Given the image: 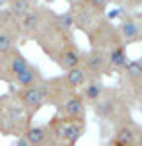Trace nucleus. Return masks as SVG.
Instances as JSON below:
<instances>
[{
  "instance_id": "nucleus-24",
  "label": "nucleus",
  "mask_w": 142,
  "mask_h": 146,
  "mask_svg": "<svg viewBox=\"0 0 142 146\" xmlns=\"http://www.w3.org/2000/svg\"><path fill=\"white\" fill-rule=\"evenodd\" d=\"M80 2H82V0H66V4H68L70 8H72V6H78Z\"/></svg>"
},
{
  "instance_id": "nucleus-15",
  "label": "nucleus",
  "mask_w": 142,
  "mask_h": 146,
  "mask_svg": "<svg viewBox=\"0 0 142 146\" xmlns=\"http://www.w3.org/2000/svg\"><path fill=\"white\" fill-rule=\"evenodd\" d=\"M45 80V76L41 74V70L35 66V64H27V68L23 70L22 74H18V78L14 80V84L18 86V90H22V88H29V86H37V84H41Z\"/></svg>"
},
{
  "instance_id": "nucleus-20",
  "label": "nucleus",
  "mask_w": 142,
  "mask_h": 146,
  "mask_svg": "<svg viewBox=\"0 0 142 146\" xmlns=\"http://www.w3.org/2000/svg\"><path fill=\"white\" fill-rule=\"evenodd\" d=\"M127 96H129V100L134 101V103H140L142 105V82L140 84H136L134 88H131L129 92H125Z\"/></svg>"
},
{
  "instance_id": "nucleus-16",
  "label": "nucleus",
  "mask_w": 142,
  "mask_h": 146,
  "mask_svg": "<svg viewBox=\"0 0 142 146\" xmlns=\"http://www.w3.org/2000/svg\"><path fill=\"white\" fill-rule=\"evenodd\" d=\"M62 78H64V82L72 88V90L80 92L88 84V80L92 78V76H90V72H88L86 68L80 64V66L72 68V70H66L64 74H62Z\"/></svg>"
},
{
  "instance_id": "nucleus-19",
  "label": "nucleus",
  "mask_w": 142,
  "mask_h": 146,
  "mask_svg": "<svg viewBox=\"0 0 142 146\" xmlns=\"http://www.w3.org/2000/svg\"><path fill=\"white\" fill-rule=\"evenodd\" d=\"M78 6L84 8L86 12H90V14H94V16H105L107 6H109V0H82Z\"/></svg>"
},
{
  "instance_id": "nucleus-1",
  "label": "nucleus",
  "mask_w": 142,
  "mask_h": 146,
  "mask_svg": "<svg viewBox=\"0 0 142 146\" xmlns=\"http://www.w3.org/2000/svg\"><path fill=\"white\" fill-rule=\"evenodd\" d=\"M129 103H131V100H129V96L123 90H119V88H105L103 96L92 105V109H94L98 119L115 127V125L123 123L125 119L131 117Z\"/></svg>"
},
{
  "instance_id": "nucleus-17",
  "label": "nucleus",
  "mask_w": 142,
  "mask_h": 146,
  "mask_svg": "<svg viewBox=\"0 0 142 146\" xmlns=\"http://www.w3.org/2000/svg\"><path fill=\"white\" fill-rule=\"evenodd\" d=\"M105 88H107V86L101 82V78H90L88 84L80 90V94H82V98H84V101H86L88 105H94V103L103 96Z\"/></svg>"
},
{
  "instance_id": "nucleus-7",
  "label": "nucleus",
  "mask_w": 142,
  "mask_h": 146,
  "mask_svg": "<svg viewBox=\"0 0 142 146\" xmlns=\"http://www.w3.org/2000/svg\"><path fill=\"white\" fill-rule=\"evenodd\" d=\"M27 64H29V60L25 58V55L18 47L8 51V53H4V55H0V80L8 82V84H14L18 74H22L27 68Z\"/></svg>"
},
{
  "instance_id": "nucleus-21",
  "label": "nucleus",
  "mask_w": 142,
  "mask_h": 146,
  "mask_svg": "<svg viewBox=\"0 0 142 146\" xmlns=\"http://www.w3.org/2000/svg\"><path fill=\"white\" fill-rule=\"evenodd\" d=\"M140 6H142V0H125V6L123 8L127 12H134L136 8H140Z\"/></svg>"
},
{
  "instance_id": "nucleus-8",
  "label": "nucleus",
  "mask_w": 142,
  "mask_h": 146,
  "mask_svg": "<svg viewBox=\"0 0 142 146\" xmlns=\"http://www.w3.org/2000/svg\"><path fill=\"white\" fill-rule=\"evenodd\" d=\"M119 35H121V41L123 45L129 47L132 43H140L142 41V27H140V22H138V16L136 12H127L123 10L119 16Z\"/></svg>"
},
{
  "instance_id": "nucleus-14",
  "label": "nucleus",
  "mask_w": 142,
  "mask_h": 146,
  "mask_svg": "<svg viewBox=\"0 0 142 146\" xmlns=\"http://www.w3.org/2000/svg\"><path fill=\"white\" fill-rule=\"evenodd\" d=\"M129 53H127V47L125 45H117L107 51V64H109V72L111 74H119L123 68L129 64Z\"/></svg>"
},
{
  "instance_id": "nucleus-22",
  "label": "nucleus",
  "mask_w": 142,
  "mask_h": 146,
  "mask_svg": "<svg viewBox=\"0 0 142 146\" xmlns=\"http://www.w3.org/2000/svg\"><path fill=\"white\" fill-rule=\"evenodd\" d=\"M14 146H29V144L25 142V138H23V136H18V138H16V142H14Z\"/></svg>"
},
{
  "instance_id": "nucleus-11",
  "label": "nucleus",
  "mask_w": 142,
  "mask_h": 146,
  "mask_svg": "<svg viewBox=\"0 0 142 146\" xmlns=\"http://www.w3.org/2000/svg\"><path fill=\"white\" fill-rule=\"evenodd\" d=\"M82 58H84V51H82L76 43H72V45H66L64 49H60L55 55L53 62H55L62 72H66V70H72V68L80 66V64H82Z\"/></svg>"
},
{
  "instance_id": "nucleus-4",
  "label": "nucleus",
  "mask_w": 142,
  "mask_h": 146,
  "mask_svg": "<svg viewBox=\"0 0 142 146\" xmlns=\"http://www.w3.org/2000/svg\"><path fill=\"white\" fill-rule=\"evenodd\" d=\"M55 10H51L45 4H37L29 14H25L20 20V29H22V39H31L37 41V37L47 31V27L55 20Z\"/></svg>"
},
{
  "instance_id": "nucleus-9",
  "label": "nucleus",
  "mask_w": 142,
  "mask_h": 146,
  "mask_svg": "<svg viewBox=\"0 0 142 146\" xmlns=\"http://www.w3.org/2000/svg\"><path fill=\"white\" fill-rule=\"evenodd\" d=\"M82 66L90 72L92 78H103L109 76V64H107V53L99 51V49H90L84 51V58H82Z\"/></svg>"
},
{
  "instance_id": "nucleus-3",
  "label": "nucleus",
  "mask_w": 142,
  "mask_h": 146,
  "mask_svg": "<svg viewBox=\"0 0 142 146\" xmlns=\"http://www.w3.org/2000/svg\"><path fill=\"white\" fill-rule=\"evenodd\" d=\"M49 131L51 136L58 146H78L80 138L86 133V121H70V119H62L55 115L49 123Z\"/></svg>"
},
{
  "instance_id": "nucleus-26",
  "label": "nucleus",
  "mask_w": 142,
  "mask_h": 146,
  "mask_svg": "<svg viewBox=\"0 0 142 146\" xmlns=\"http://www.w3.org/2000/svg\"><path fill=\"white\" fill-rule=\"evenodd\" d=\"M136 16H138V22H140V27H142V12H136Z\"/></svg>"
},
{
  "instance_id": "nucleus-6",
  "label": "nucleus",
  "mask_w": 142,
  "mask_h": 146,
  "mask_svg": "<svg viewBox=\"0 0 142 146\" xmlns=\"http://www.w3.org/2000/svg\"><path fill=\"white\" fill-rule=\"evenodd\" d=\"M20 39H22L20 20L6 8L0 10V55L16 49Z\"/></svg>"
},
{
  "instance_id": "nucleus-30",
  "label": "nucleus",
  "mask_w": 142,
  "mask_h": 146,
  "mask_svg": "<svg viewBox=\"0 0 142 146\" xmlns=\"http://www.w3.org/2000/svg\"><path fill=\"white\" fill-rule=\"evenodd\" d=\"M49 2H53V0H49Z\"/></svg>"
},
{
  "instance_id": "nucleus-28",
  "label": "nucleus",
  "mask_w": 142,
  "mask_h": 146,
  "mask_svg": "<svg viewBox=\"0 0 142 146\" xmlns=\"http://www.w3.org/2000/svg\"><path fill=\"white\" fill-rule=\"evenodd\" d=\"M136 146H142V136H140V140H138V142H136Z\"/></svg>"
},
{
  "instance_id": "nucleus-29",
  "label": "nucleus",
  "mask_w": 142,
  "mask_h": 146,
  "mask_svg": "<svg viewBox=\"0 0 142 146\" xmlns=\"http://www.w3.org/2000/svg\"><path fill=\"white\" fill-rule=\"evenodd\" d=\"M0 2H2V4H4V0H0Z\"/></svg>"
},
{
  "instance_id": "nucleus-23",
  "label": "nucleus",
  "mask_w": 142,
  "mask_h": 146,
  "mask_svg": "<svg viewBox=\"0 0 142 146\" xmlns=\"http://www.w3.org/2000/svg\"><path fill=\"white\" fill-rule=\"evenodd\" d=\"M109 4H113V6H119V8H123V6H125V0H109Z\"/></svg>"
},
{
  "instance_id": "nucleus-27",
  "label": "nucleus",
  "mask_w": 142,
  "mask_h": 146,
  "mask_svg": "<svg viewBox=\"0 0 142 146\" xmlns=\"http://www.w3.org/2000/svg\"><path fill=\"white\" fill-rule=\"evenodd\" d=\"M4 100H6V96H2V98H0V109H2V105H4Z\"/></svg>"
},
{
  "instance_id": "nucleus-12",
  "label": "nucleus",
  "mask_w": 142,
  "mask_h": 146,
  "mask_svg": "<svg viewBox=\"0 0 142 146\" xmlns=\"http://www.w3.org/2000/svg\"><path fill=\"white\" fill-rule=\"evenodd\" d=\"M119 76H121V84L125 88L123 92H129L136 84H140L142 82V56L134 58V60H129V64L119 72Z\"/></svg>"
},
{
  "instance_id": "nucleus-18",
  "label": "nucleus",
  "mask_w": 142,
  "mask_h": 146,
  "mask_svg": "<svg viewBox=\"0 0 142 146\" xmlns=\"http://www.w3.org/2000/svg\"><path fill=\"white\" fill-rule=\"evenodd\" d=\"M4 6H6V10L12 12L18 20H22L23 16L29 14L37 4H33L29 0H4Z\"/></svg>"
},
{
  "instance_id": "nucleus-25",
  "label": "nucleus",
  "mask_w": 142,
  "mask_h": 146,
  "mask_svg": "<svg viewBox=\"0 0 142 146\" xmlns=\"http://www.w3.org/2000/svg\"><path fill=\"white\" fill-rule=\"evenodd\" d=\"M41 146H58V144H56L55 140H51V142H45V144H41Z\"/></svg>"
},
{
  "instance_id": "nucleus-2",
  "label": "nucleus",
  "mask_w": 142,
  "mask_h": 146,
  "mask_svg": "<svg viewBox=\"0 0 142 146\" xmlns=\"http://www.w3.org/2000/svg\"><path fill=\"white\" fill-rule=\"evenodd\" d=\"M29 121L31 119L25 115L22 105L18 103L14 92L6 94L4 105L0 109V133L6 136H22L25 129L31 125Z\"/></svg>"
},
{
  "instance_id": "nucleus-10",
  "label": "nucleus",
  "mask_w": 142,
  "mask_h": 146,
  "mask_svg": "<svg viewBox=\"0 0 142 146\" xmlns=\"http://www.w3.org/2000/svg\"><path fill=\"white\" fill-rule=\"evenodd\" d=\"M86 113H88V103L84 101L80 92H74L60 105V109L56 111V115L62 117V119H70V121H86Z\"/></svg>"
},
{
  "instance_id": "nucleus-5",
  "label": "nucleus",
  "mask_w": 142,
  "mask_h": 146,
  "mask_svg": "<svg viewBox=\"0 0 142 146\" xmlns=\"http://www.w3.org/2000/svg\"><path fill=\"white\" fill-rule=\"evenodd\" d=\"M18 103L22 105L25 115L33 119L35 113H39L47 105V90H45V80L37 86H29V88H22V90H12Z\"/></svg>"
},
{
  "instance_id": "nucleus-13",
  "label": "nucleus",
  "mask_w": 142,
  "mask_h": 146,
  "mask_svg": "<svg viewBox=\"0 0 142 146\" xmlns=\"http://www.w3.org/2000/svg\"><path fill=\"white\" fill-rule=\"evenodd\" d=\"M23 138L29 146H41L45 142H51L53 136H51V131L47 125H29L23 133Z\"/></svg>"
}]
</instances>
